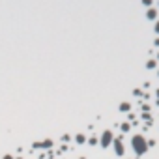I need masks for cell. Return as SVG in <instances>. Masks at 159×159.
<instances>
[{"instance_id": "cell-1", "label": "cell", "mask_w": 159, "mask_h": 159, "mask_svg": "<svg viewBox=\"0 0 159 159\" xmlns=\"http://www.w3.org/2000/svg\"><path fill=\"white\" fill-rule=\"evenodd\" d=\"M148 19H155V10H150L148 11Z\"/></svg>"}, {"instance_id": "cell-2", "label": "cell", "mask_w": 159, "mask_h": 159, "mask_svg": "<svg viewBox=\"0 0 159 159\" xmlns=\"http://www.w3.org/2000/svg\"><path fill=\"white\" fill-rule=\"evenodd\" d=\"M142 2H144V4L148 6V4H152V0H142Z\"/></svg>"}, {"instance_id": "cell-3", "label": "cell", "mask_w": 159, "mask_h": 159, "mask_svg": "<svg viewBox=\"0 0 159 159\" xmlns=\"http://www.w3.org/2000/svg\"><path fill=\"white\" fill-rule=\"evenodd\" d=\"M155 32H159V22H157V25H155Z\"/></svg>"}]
</instances>
